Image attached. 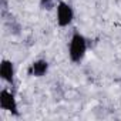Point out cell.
<instances>
[{
    "mask_svg": "<svg viewBox=\"0 0 121 121\" xmlns=\"http://www.w3.org/2000/svg\"><path fill=\"white\" fill-rule=\"evenodd\" d=\"M87 50H88L87 37L83 33H80L78 30H74L71 37H70V41H69V58H70V61L74 64H80L87 54Z\"/></svg>",
    "mask_w": 121,
    "mask_h": 121,
    "instance_id": "6da1fadb",
    "label": "cell"
},
{
    "mask_svg": "<svg viewBox=\"0 0 121 121\" xmlns=\"http://www.w3.org/2000/svg\"><path fill=\"white\" fill-rule=\"evenodd\" d=\"M74 20V9L64 0H58L56 4V22L58 27H69Z\"/></svg>",
    "mask_w": 121,
    "mask_h": 121,
    "instance_id": "7a4b0ae2",
    "label": "cell"
},
{
    "mask_svg": "<svg viewBox=\"0 0 121 121\" xmlns=\"http://www.w3.org/2000/svg\"><path fill=\"white\" fill-rule=\"evenodd\" d=\"M0 108L3 111H6V112H9V114H12L13 117H20L16 95L9 88H3L0 91Z\"/></svg>",
    "mask_w": 121,
    "mask_h": 121,
    "instance_id": "3957f363",
    "label": "cell"
},
{
    "mask_svg": "<svg viewBox=\"0 0 121 121\" xmlns=\"http://www.w3.org/2000/svg\"><path fill=\"white\" fill-rule=\"evenodd\" d=\"M0 78L10 87L14 86V78H16V70H14V63L12 60L3 58L0 63Z\"/></svg>",
    "mask_w": 121,
    "mask_h": 121,
    "instance_id": "277c9868",
    "label": "cell"
},
{
    "mask_svg": "<svg viewBox=\"0 0 121 121\" xmlns=\"http://www.w3.org/2000/svg\"><path fill=\"white\" fill-rule=\"evenodd\" d=\"M48 69H50V64H48L47 60L37 58L34 61H31V64L27 67V76L34 77V78H40L48 73Z\"/></svg>",
    "mask_w": 121,
    "mask_h": 121,
    "instance_id": "5b68a950",
    "label": "cell"
},
{
    "mask_svg": "<svg viewBox=\"0 0 121 121\" xmlns=\"http://www.w3.org/2000/svg\"><path fill=\"white\" fill-rule=\"evenodd\" d=\"M39 3H40V7L43 10H47V12L56 9V4H57L56 0H39Z\"/></svg>",
    "mask_w": 121,
    "mask_h": 121,
    "instance_id": "8992f818",
    "label": "cell"
}]
</instances>
